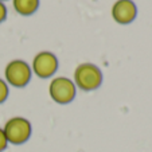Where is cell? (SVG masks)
<instances>
[{
	"mask_svg": "<svg viewBox=\"0 0 152 152\" xmlns=\"http://www.w3.org/2000/svg\"><path fill=\"white\" fill-rule=\"evenodd\" d=\"M50 96L58 104H69L75 97V83L65 77H58L50 83Z\"/></svg>",
	"mask_w": 152,
	"mask_h": 152,
	"instance_id": "cell-3",
	"label": "cell"
},
{
	"mask_svg": "<svg viewBox=\"0 0 152 152\" xmlns=\"http://www.w3.org/2000/svg\"><path fill=\"white\" fill-rule=\"evenodd\" d=\"M7 18V8L1 1H0V23Z\"/></svg>",
	"mask_w": 152,
	"mask_h": 152,
	"instance_id": "cell-10",
	"label": "cell"
},
{
	"mask_svg": "<svg viewBox=\"0 0 152 152\" xmlns=\"http://www.w3.org/2000/svg\"><path fill=\"white\" fill-rule=\"evenodd\" d=\"M0 1H4V0H0Z\"/></svg>",
	"mask_w": 152,
	"mask_h": 152,
	"instance_id": "cell-11",
	"label": "cell"
},
{
	"mask_svg": "<svg viewBox=\"0 0 152 152\" xmlns=\"http://www.w3.org/2000/svg\"><path fill=\"white\" fill-rule=\"evenodd\" d=\"M3 131L8 143L23 144L31 136V124L23 117H14L7 121Z\"/></svg>",
	"mask_w": 152,
	"mask_h": 152,
	"instance_id": "cell-2",
	"label": "cell"
},
{
	"mask_svg": "<svg viewBox=\"0 0 152 152\" xmlns=\"http://www.w3.org/2000/svg\"><path fill=\"white\" fill-rule=\"evenodd\" d=\"M39 7V0H14V8L18 14L28 16L32 15Z\"/></svg>",
	"mask_w": 152,
	"mask_h": 152,
	"instance_id": "cell-7",
	"label": "cell"
},
{
	"mask_svg": "<svg viewBox=\"0 0 152 152\" xmlns=\"http://www.w3.org/2000/svg\"><path fill=\"white\" fill-rule=\"evenodd\" d=\"M7 144H8V141H7V139H6L4 131L0 128V152L4 151V149L7 148Z\"/></svg>",
	"mask_w": 152,
	"mask_h": 152,
	"instance_id": "cell-9",
	"label": "cell"
},
{
	"mask_svg": "<svg viewBox=\"0 0 152 152\" xmlns=\"http://www.w3.org/2000/svg\"><path fill=\"white\" fill-rule=\"evenodd\" d=\"M8 97V86L3 80H0V104L4 102Z\"/></svg>",
	"mask_w": 152,
	"mask_h": 152,
	"instance_id": "cell-8",
	"label": "cell"
},
{
	"mask_svg": "<svg viewBox=\"0 0 152 152\" xmlns=\"http://www.w3.org/2000/svg\"><path fill=\"white\" fill-rule=\"evenodd\" d=\"M137 15V8L132 0H117L113 4L112 16L120 24H129Z\"/></svg>",
	"mask_w": 152,
	"mask_h": 152,
	"instance_id": "cell-6",
	"label": "cell"
},
{
	"mask_svg": "<svg viewBox=\"0 0 152 152\" xmlns=\"http://www.w3.org/2000/svg\"><path fill=\"white\" fill-rule=\"evenodd\" d=\"M74 81L77 86L82 90H94L102 82V74L101 70L93 63H82L75 69Z\"/></svg>",
	"mask_w": 152,
	"mask_h": 152,
	"instance_id": "cell-1",
	"label": "cell"
},
{
	"mask_svg": "<svg viewBox=\"0 0 152 152\" xmlns=\"http://www.w3.org/2000/svg\"><path fill=\"white\" fill-rule=\"evenodd\" d=\"M58 59L53 53L42 51L32 61V70L39 78H49L57 72Z\"/></svg>",
	"mask_w": 152,
	"mask_h": 152,
	"instance_id": "cell-5",
	"label": "cell"
},
{
	"mask_svg": "<svg viewBox=\"0 0 152 152\" xmlns=\"http://www.w3.org/2000/svg\"><path fill=\"white\" fill-rule=\"evenodd\" d=\"M6 78L10 85L15 88H23L31 80V69L24 61H12L6 67Z\"/></svg>",
	"mask_w": 152,
	"mask_h": 152,
	"instance_id": "cell-4",
	"label": "cell"
}]
</instances>
